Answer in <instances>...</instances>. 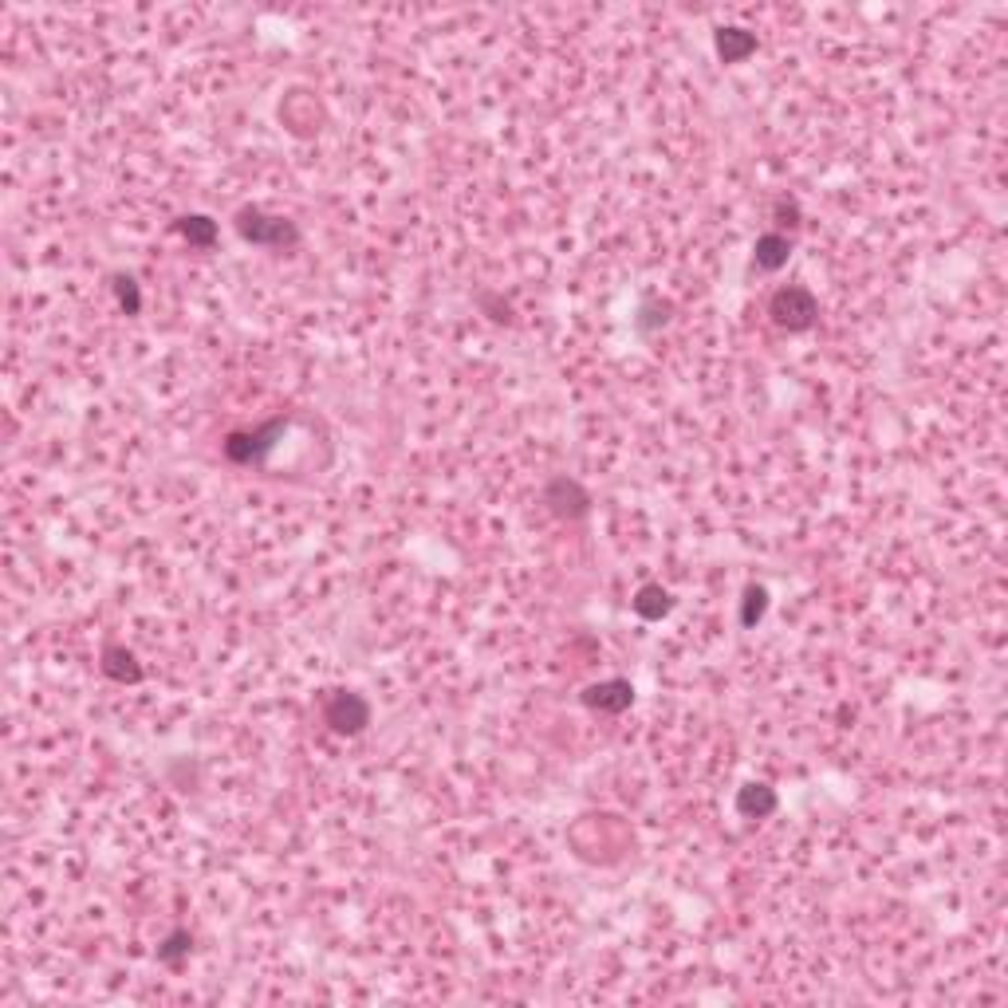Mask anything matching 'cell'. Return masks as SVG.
<instances>
[{
  "label": "cell",
  "mask_w": 1008,
  "mask_h": 1008,
  "mask_svg": "<svg viewBox=\"0 0 1008 1008\" xmlns=\"http://www.w3.org/2000/svg\"><path fill=\"white\" fill-rule=\"evenodd\" d=\"M732 807H737V816L741 819H768L776 816V807H780V796H776V788L765 784V780H749V784L737 788V800H732Z\"/></svg>",
  "instance_id": "cell-11"
},
{
  "label": "cell",
  "mask_w": 1008,
  "mask_h": 1008,
  "mask_svg": "<svg viewBox=\"0 0 1008 1008\" xmlns=\"http://www.w3.org/2000/svg\"><path fill=\"white\" fill-rule=\"evenodd\" d=\"M111 292H115L123 316H142V288L130 272H115V277H111Z\"/></svg>",
  "instance_id": "cell-17"
},
{
  "label": "cell",
  "mask_w": 1008,
  "mask_h": 1008,
  "mask_svg": "<svg viewBox=\"0 0 1008 1008\" xmlns=\"http://www.w3.org/2000/svg\"><path fill=\"white\" fill-rule=\"evenodd\" d=\"M292 425V414H272L268 422L260 425H248V430H229L221 442V454L229 465H265L268 457H272V449L284 442V430Z\"/></svg>",
  "instance_id": "cell-2"
},
{
  "label": "cell",
  "mask_w": 1008,
  "mask_h": 1008,
  "mask_svg": "<svg viewBox=\"0 0 1008 1008\" xmlns=\"http://www.w3.org/2000/svg\"><path fill=\"white\" fill-rule=\"evenodd\" d=\"M669 319H674V299L669 296H662V292H642V296H638L635 331L642 340H654L659 331H666Z\"/></svg>",
  "instance_id": "cell-10"
},
{
  "label": "cell",
  "mask_w": 1008,
  "mask_h": 1008,
  "mask_svg": "<svg viewBox=\"0 0 1008 1008\" xmlns=\"http://www.w3.org/2000/svg\"><path fill=\"white\" fill-rule=\"evenodd\" d=\"M579 705L591 710V713H603V717H618V713H626L630 705H635V686H630L626 678L591 681V686L579 690Z\"/></svg>",
  "instance_id": "cell-6"
},
{
  "label": "cell",
  "mask_w": 1008,
  "mask_h": 1008,
  "mask_svg": "<svg viewBox=\"0 0 1008 1008\" xmlns=\"http://www.w3.org/2000/svg\"><path fill=\"white\" fill-rule=\"evenodd\" d=\"M768 217H773V233L796 237L800 225H804V205H800L796 193H776L773 205H768Z\"/></svg>",
  "instance_id": "cell-14"
},
{
  "label": "cell",
  "mask_w": 1008,
  "mask_h": 1008,
  "mask_svg": "<svg viewBox=\"0 0 1008 1008\" xmlns=\"http://www.w3.org/2000/svg\"><path fill=\"white\" fill-rule=\"evenodd\" d=\"M768 319L773 328L788 331V335H804L819 323V299L807 284H780L768 296Z\"/></svg>",
  "instance_id": "cell-3"
},
{
  "label": "cell",
  "mask_w": 1008,
  "mask_h": 1008,
  "mask_svg": "<svg viewBox=\"0 0 1008 1008\" xmlns=\"http://www.w3.org/2000/svg\"><path fill=\"white\" fill-rule=\"evenodd\" d=\"M756 48H761V40H756V33L753 28H744V24H722V28L713 33V52H717V60L729 67L753 60Z\"/></svg>",
  "instance_id": "cell-8"
},
{
  "label": "cell",
  "mask_w": 1008,
  "mask_h": 1008,
  "mask_svg": "<svg viewBox=\"0 0 1008 1008\" xmlns=\"http://www.w3.org/2000/svg\"><path fill=\"white\" fill-rule=\"evenodd\" d=\"M768 607H773V595H768L765 584H744L741 591V611H737V623H741V630H756V626L765 623Z\"/></svg>",
  "instance_id": "cell-15"
},
{
  "label": "cell",
  "mask_w": 1008,
  "mask_h": 1008,
  "mask_svg": "<svg viewBox=\"0 0 1008 1008\" xmlns=\"http://www.w3.org/2000/svg\"><path fill=\"white\" fill-rule=\"evenodd\" d=\"M99 669H103V678L118 681V686H139V681H146V666L139 662V654L127 647V642H118V638H106L103 650H99Z\"/></svg>",
  "instance_id": "cell-7"
},
{
  "label": "cell",
  "mask_w": 1008,
  "mask_h": 1008,
  "mask_svg": "<svg viewBox=\"0 0 1008 1008\" xmlns=\"http://www.w3.org/2000/svg\"><path fill=\"white\" fill-rule=\"evenodd\" d=\"M174 233L190 244V248L209 253L213 244H217V237H221V225L213 221L209 213H181V217H174Z\"/></svg>",
  "instance_id": "cell-13"
},
{
  "label": "cell",
  "mask_w": 1008,
  "mask_h": 1008,
  "mask_svg": "<svg viewBox=\"0 0 1008 1008\" xmlns=\"http://www.w3.org/2000/svg\"><path fill=\"white\" fill-rule=\"evenodd\" d=\"M233 229L244 244H256V248H268V253H292L304 241V233H299V225L292 217L268 213L260 205H241L233 213Z\"/></svg>",
  "instance_id": "cell-1"
},
{
  "label": "cell",
  "mask_w": 1008,
  "mask_h": 1008,
  "mask_svg": "<svg viewBox=\"0 0 1008 1008\" xmlns=\"http://www.w3.org/2000/svg\"><path fill=\"white\" fill-rule=\"evenodd\" d=\"M674 607H678V599H674V591L662 584H642L635 595H630V611H635L642 623H662L666 615H674Z\"/></svg>",
  "instance_id": "cell-12"
},
{
  "label": "cell",
  "mask_w": 1008,
  "mask_h": 1008,
  "mask_svg": "<svg viewBox=\"0 0 1008 1008\" xmlns=\"http://www.w3.org/2000/svg\"><path fill=\"white\" fill-rule=\"evenodd\" d=\"M193 954V934L186 926H174L170 934L158 942V966L166 969H181V961Z\"/></svg>",
  "instance_id": "cell-16"
},
{
  "label": "cell",
  "mask_w": 1008,
  "mask_h": 1008,
  "mask_svg": "<svg viewBox=\"0 0 1008 1008\" xmlns=\"http://www.w3.org/2000/svg\"><path fill=\"white\" fill-rule=\"evenodd\" d=\"M477 308L485 311L493 323H512V304L497 292H477Z\"/></svg>",
  "instance_id": "cell-18"
},
{
  "label": "cell",
  "mask_w": 1008,
  "mask_h": 1008,
  "mask_svg": "<svg viewBox=\"0 0 1008 1008\" xmlns=\"http://www.w3.org/2000/svg\"><path fill=\"white\" fill-rule=\"evenodd\" d=\"M540 505L552 512L556 521L563 524H584L595 509V497L587 493L584 481L567 477V473H556L548 485L540 488Z\"/></svg>",
  "instance_id": "cell-5"
},
{
  "label": "cell",
  "mask_w": 1008,
  "mask_h": 1008,
  "mask_svg": "<svg viewBox=\"0 0 1008 1008\" xmlns=\"http://www.w3.org/2000/svg\"><path fill=\"white\" fill-rule=\"evenodd\" d=\"M792 253H796V237H784L768 229V233H761L753 241V268L756 272H765V277H773V272L788 268Z\"/></svg>",
  "instance_id": "cell-9"
},
{
  "label": "cell",
  "mask_w": 1008,
  "mask_h": 1008,
  "mask_svg": "<svg viewBox=\"0 0 1008 1008\" xmlns=\"http://www.w3.org/2000/svg\"><path fill=\"white\" fill-rule=\"evenodd\" d=\"M319 713H323V725H328L335 737H362V732L371 729V717H374L371 701L362 698L359 690H328Z\"/></svg>",
  "instance_id": "cell-4"
}]
</instances>
